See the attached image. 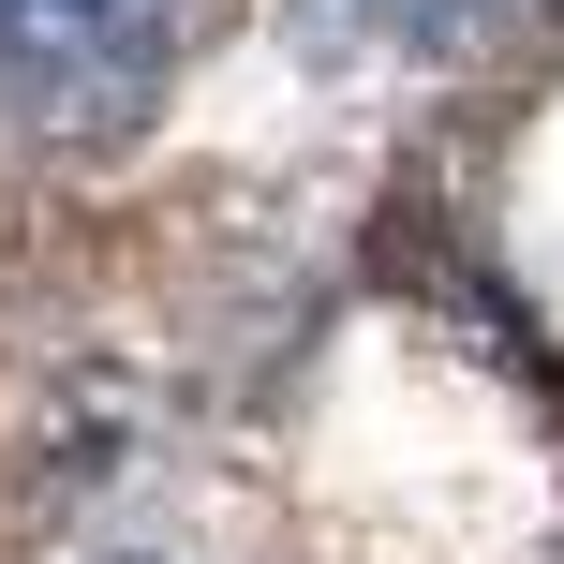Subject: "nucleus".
Here are the masks:
<instances>
[{
	"instance_id": "f03ea898",
	"label": "nucleus",
	"mask_w": 564,
	"mask_h": 564,
	"mask_svg": "<svg viewBox=\"0 0 564 564\" xmlns=\"http://www.w3.org/2000/svg\"><path fill=\"white\" fill-rule=\"evenodd\" d=\"M149 416H164V387H149L134 357H75V371L15 416V446H0V535H59V520H89V506L149 460Z\"/></svg>"
},
{
	"instance_id": "20e7f679",
	"label": "nucleus",
	"mask_w": 564,
	"mask_h": 564,
	"mask_svg": "<svg viewBox=\"0 0 564 564\" xmlns=\"http://www.w3.org/2000/svg\"><path fill=\"white\" fill-rule=\"evenodd\" d=\"M105 564H164V550H105Z\"/></svg>"
},
{
	"instance_id": "39448f33",
	"label": "nucleus",
	"mask_w": 564,
	"mask_h": 564,
	"mask_svg": "<svg viewBox=\"0 0 564 564\" xmlns=\"http://www.w3.org/2000/svg\"><path fill=\"white\" fill-rule=\"evenodd\" d=\"M550 564H564V535H550Z\"/></svg>"
},
{
	"instance_id": "f257e3e1",
	"label": "nucleus",
	"mask_w": 564,
	"mask_h": 564,
	"mask_svg": "<svg viewBox=\"0 0 564 564\" xmlns=\"http://www.w3.org/2000/svg\"><path fill=\"white\" fill-rule=\"evenodd\" d=\"M208 30V0H0V119H134L178 75V45Z\"/></svg>"
},
{
	"instance_id": "7ed1b4c3",
	"label": "nucleus",
	"mask_w": 564,
	"mask_h": 564,
	"mask_svg": "<svg viewBox=\"0 0 564 564\" xmlns=\"http://www.w3.org/2000/svg\"><path fill=\"white\" fill-rule=\"evenodd\" d=\"M535 0H327V30H357V45H416V59H460L490 45V30H520Z\"/></svg>"
}]
</instances>
